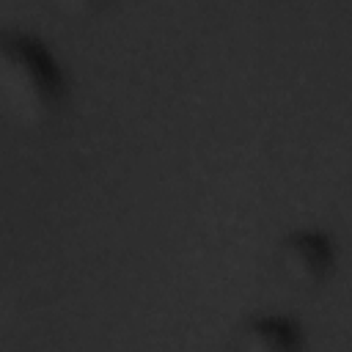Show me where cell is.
Returning a JSON list of instances; mask_svg holds the SVG:
<instances>
[{"instance_id": "2", "label": "cell", "mask_w": 352, "mask_h": 352, "mask_svg": "<svg viewBox=\"0 0 352 352\" xmlns=\"http://www.w3.org/2000/svg\"><path fill=\"white\" fill-rule=\"evenodd\" d=\"M272 264H275L278 280L286 289L305 294L319 289L330 278L336 264V248L324 231L297 228L275 245Z\"/></svg>"}, {"instance_id": "1", "label": "cell", "mask_w": 352, "mask_h": 352, "mask_svg": "<svg viewBox=\"0 0 352 352\" xmlns=\"http://www.w3.org/2000/svg\"><path fill=\"white\" fill-rule=\"evenodd\" d=\"M66 96V80L52 52L28 33H6L0 44V102L22 129L47 126Z\"/></svg>"}, {"instance_id": "4", "label": "cell", "mask_w": 352, "mask_h": 352, "mask_svg": "<svg viewBox=\"0 0 352 352\" xmlns=\"http://www.w3.org/2000/svg\"><path fill=\"white\" fill-rule=\"evenodd\" d=\"M44 3L66 19H82V16H91L104 0H44Z\"/></svg>"}, {"instance_id": "3", "label": "cell", "mask_w": 352, "mask_h": 352, "mask_svg": "<svg viewBox=\"0 0 352 352\" xmlns=\"http://www.w3.org/2000/svg\"><path fill=\"white\" fill-rule=\"evenodd\" d=\"M234 346L242 352H294L302 346V333L286 316H256L236 330Z\"/></svg>"}]
</instances>
